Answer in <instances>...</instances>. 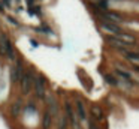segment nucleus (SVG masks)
Returning a JSON list of instances; mask_svg holds the SVG:
<instances>
[{"label": "nucleus", "mask_w": 139, "mask_h": 129, "mask_svg": "<svg viewBox=\"0 0 139 129\" xmlns=\"http://www.w3.org/2000/svg\"><path fill=\"white\" fill-rule=\"evenodd\" d=\"M63 111H64L66 119H67L69 129H82V123L79 122V117H78L76 111H75V107H73L72 99H69V98H66V99H64Z\"/></svg>", "instance_id": "1"}, {"label": "nucleus", "mask_w": 139, "mask_h": 129, "mask_svg": "<svg viewBox=\"0 0 139 129\" xmlns=\"http://www.w3.org/2000/svg\"><path fill=\"white\" fill-rule=\"evenodd\" d=\"M0 57L14 62L16 59V50L6 33H0Z\"/></svg>", "instance_id": "2"}, {"label": "nucleus", "mask_w": 139, "mask_h": 129, "mask_svg": "<svg viewBox=\"0 0 139 129\" xmlns=\"http://www.w3.org/2000/svg\"><path fill=\"white\" fill-rule=\"evenodd\" d=\"M34 75H36V72H34L33 68H25L21 78L18 81V87H20V92L23 96H27V95L31 92V87H33V81H34Z\"/></svg>", "instance_id": "3"}, {"label": "nucleus", "mask_w": 139, "mask_h": 129, "mask_svg": "<svg viewBox=\"0 0 139 129\" xmlns=\"http://www.w3.org/2000/svg\"><path fill=\"white\" fill-rule=\"evenodd\" d=\"M31 92L34 95V99H43L45 95L48 92V80L45 78V75L42 74H36L34 75V81H33V87Z\"/></svg>", "instance_id": "4"}, {"label": "nucleus", "mask_w": 139, "mask_h": 129, "mask_svg": "<svg viewBox=\"0 0 139 129\" xmlns=\"http://www.w3.org/2000/svg\"><path fill=\"white\" fill-rule=\"evenodd\" d=\"M97 18H102V20H108L111 23H115L118 26H123L126 24V15L124 14H120L117 11H112V9H105V11H100L97 14H94Z\"/></svg>", "instance_id": "5"}, {"label": "nucleus", "mask_w": 139, "mask_h": 129, "mask_svg": "<svg viewBox=\"0 0 139 129\" xmlns=\"http://www.w3.org/2000/svg\"><path fill=\"white\" fill-rule=\"evenodd\" d=\"M25 69V66H24V62H23V59L16 56V59L12 62V66H11V69H9V80L14 86H18V81L21 78V75Z\"/></svg>", "instance_id": "6"}, {"label": "nucleus", "mask_w": 139, "mask_h": 129, "mask_svg": "<svg viewBox=\"0 0 139 129\" xmlns=\"http://www.w3.org/2000/svg\"><path fill=\"white\" fill-rule=\"evenodd\" d=\"M72 102H73V107H75V111L78 117H79V122L84 125L87 122V119H88V108H87V102L79 96V95H73L72 98Z\"/></svg>", "instance_id": "7"}, {"label": "nucleus", "mask_w": 139, "mask_h": 129, "mask_svg": "<svg viewBox=\"0 0 139 129\" xmlns=\"http://www.w3.org/2000/svg\"><path fill=\"white\" fill-rule=\"evenodd\" d=\"M97 27L105 33V35H109V36H117L121 32H124V29L121 27V26H118L115 23H111L108 20H102V18H97Z\"/></svg>", "instance_id": "8"}, {"label": "nucleus", "mask_w": 139, "mask_h": 129, "mask_svg": "<svg viewBox=\"0 0 139 129\" xmlns=\"http://www.w3.org/2000/svg\"><path fill=\"white\" fill-rule=\"evenodd\" d=\"M117 53L123 57L129 65H139V50L130 48V50H118Z\"/></svg>", "instance_id": "9"}, {"label": "nucleus", "mask_w": 139, "mask_h": 129, "mask_svg": "<svg viewBox=\"0 0 139 129\" xmlns=\"http://www.w3.org/2000/svg\"><path fill=\"white\" fill-rule=\"evenodd\" d=\"M88 117L97 123H102L103 119H105V111H103V108L99 104H93L88 107Z\"/></svg>", "instance_id": "10"}, {"label": "nucleus", "mask_w": 139, "mask_h": 129, "mask_svg": "<svg viewBox=\"0 0 139 129\" xmlns=\"http://www.w3.org/2000/svg\"><path fill=\"white\" fill-rule=\"evenodd\" d=\"M23 108H24V104H23V99L21 98H16L11 107H9V116L12 119H16V117H20V114L23 113Z\"/></svg>", "instance_id": "11"}, {"label": "nucleus", "mask_w": 139, "mask_h": 129, "mask_svg": "<svg viewBox=\"0 0 139 129\" xmlns=\"http://www.w3.org/2000/svg\"><path fill=\"white\" fill-rule=\"evenodd\" d=\"M54 128L55 129H69V123H67V119L63 110L58 111L57 117L54 119Z\"/></svg>", "instance_id": "12"}, {"label": "nucleus", "mask_w": 139, "mask_h": 129, "mask_svg": "<svg viewBox=\"0 0 139 129\" xmlns=\"http://www.w3.org/2000/svg\"><path fill=\"white\" fill-rule=\"evenodd\" d=\"M40 126L42 129H51L54 126V117L49 113L46 108H43V114H42V120H40Z\"/></svg>", "instance_id": "13"}, {"label": "nucleus", "mask_w": 139, "mask_h": 129, "mask_svg": "<svg viewBox=\"0 0 139 129\" xmlns=\"http://www.w3.org/2000/svg\"><path fill=\"white\" fill-rule=\"evenodd\" d=\"M23 111H25V113H29V114H36V113H38V105H36V102H34V101H30V102H27V104H24Z\"/></svg>", "instance_id": "14"}, {"label": "nucleus", "mask_w": 139, "mask_h": 129, "mask_svg": "<svg viewBox=\"0 0 139 129\" xmlns=\"http://www.w3.org/2000/svg\"><path fill=\"white\" fill-rule=\"evenodd\" d=\"M103 78H105V81L111 86V87H117V77L112 74V72H106V74H103Z\"/></svg>", "instance_id": "15"}, {"label": "nucleus", "mask_w": 139, "mask_h": 129, "mask_svg": "<svg viewBox=\"0 0 139 129\" xmlns=\"http://www.w3.org/2000/svg\"><path fill=\"white\" fill-rule=\"evenodd\" d=\"M85 123H87V129H100L99 123H97V122H94V120H93V119H90V117L87 119V122H85Z\"/></svg>", "instance_id": "16"}, {"label": "nucleus", "mask_w": 139, "mask_h": 129, "mask_svg": "<svg viewBox=\"0 0 139 129\" xmlns=\"http://www.w3.org/2000/svg\"><path fill=\"white\" fill-rule=\"evenodd\" d=\"M3 15H5V18L9 21V24H11V26H15V27H18V26H20V23H18V20H16V18H14V17L8 15V14H3Z\"/></svg>", "instance_id": "17"}, {"label": "nucleus", "mask_w": 139, "mask_h": 129, "mask_svg": "<svg viewBox=\"0 0 139 129\" xmlns=\"http://www.w3.org/2000/svg\"><path fill=\"white\" fill-rule=\"evenodd\" d=\"M127 66H129V69H132L133 72L139 74V65H127Z\"/></svg>", "instance_id": "18"}, {"label": "nucleus", "mask_w": 139, "mask_h": 129, "mask_svg": "<svg viewBox=\"0 0 139 129\" xmlns=\"http://www.w3.org/2000/svg\"><path fill=\"white\" fill-rule=\"evenodd\" d=\"M2 2L6 8H12V0H2Z\"/></svg>", "instance_id": "19"}, {"label": "nucleus", "mask_w": 139, "mask_h": 129, "mask_svg": "<svg viewBox=\"0 0 139 129\" xmlns=\"http://www.w3.org/2000/svg\"><path fill=\"white\" fill-rule=\"evenodd\" d=\"M5 12H6V6L3 5L2 0H0V14H5Z\"/></svg>", "instance_id": "20"}, {"label": "nucleus", "mask_w": 139, "mask_h": 129, "mask_svg": "<svg viewBox=\"0 0 139 129\" xmlns=\"http://www.w3.org/2000/svg\"><path fill=\"white\" fill-rule=\"evenodd\" d=\"M27 2V6L30 8V6H33V5H36V0H25Z\"/></svg>", "instance_id": "21"}, {"label": "nucleus", "mask_w": 139, "mask_h": 129, "mask_svg": "<svg viewBox=\"0 0 139 129\" xmlns=\"http://www.w3.org/2000/svg\"><path fill=\"white\" fill-rule=\"evenodd\" d=\"M30 42H31V45H33V47H38V42H36V41H34V39H31Z\"/></svg>", "instance_id": "22"}, {"label": "nucleus", "mask_w": 139, "mask_h": 129, "mask_svg": "<svg viewBox=\"0 0 139 129\" xmlns=\"http://www.w3.org/2000/svg\"><path fill=\"white\" fill-rule=\"evenodd\" d=\"M15 2H16V3H20V0H15Z\"/></svg>", "instance_id": "23"}]
</instances>
